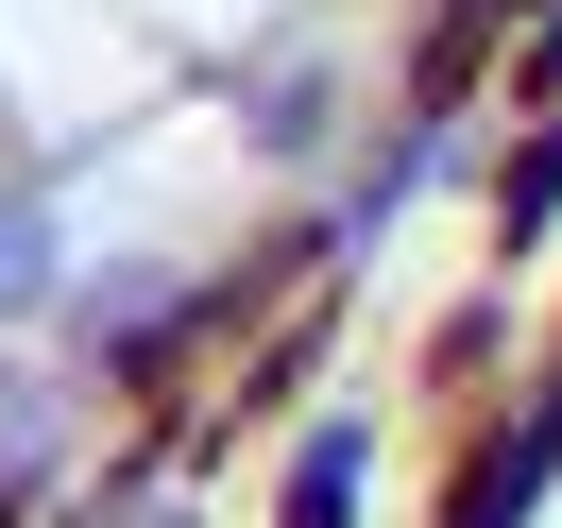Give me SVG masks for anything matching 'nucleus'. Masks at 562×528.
Instances as JSON below:
<instances>
[{
  "label": "nucleus",
  "mask_w": 562,
  "mask_h": 528,
  "mask_svg": "<svg viewBox=\"0 0 562 528\" xmlns=\"http://www.w3.org/2000/svg\"><path fill=\"white\" fill-rule=\"evenodd\" d=\"M341 512H358V426H324L307 478H290V528H341Z\"/></svg>",
  "instance_id": "nucleus-1"
},
{
  "label": "nucleus",
  "mask_w": 562,
  "mask_h": 528,
  "mask_svg": "<svg viewBox=\"0 0 562 528\" xmlns=\"http://www.w3.org/2000/svg\"><path fill=\"white\" fill-rule=\"evenodd\" d=\"M0 290H35V222H0Z\"/></svg>",
  "instance_id": "nucleus-2"
}]
</instances>
